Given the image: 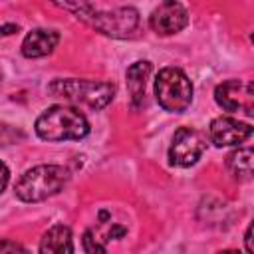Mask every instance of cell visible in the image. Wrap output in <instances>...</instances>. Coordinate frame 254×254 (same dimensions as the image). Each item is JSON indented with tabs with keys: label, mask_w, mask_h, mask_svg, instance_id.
I'll use <instances>...</instances> for the list:
<instances>
[{
	"label": "cell",
	"mask_w": 254,
	"mask_h": 254,
	"mask_svg": "<svg viewBox=\"0 0 254 254\" xmlns=\"http://www.w3.org/2000/svg\"><path fill=\"white\" fill-rule=\"evenodd\" d=\"M22 139H24V133H22L18 127L0 121V147L14 145V143H18V141H22Z\"/></svg>",
	"instance_id": "5bb4252c"
},
{
	"label": "cell",
	"mask_w": 254,
	"mask_h": 254,
	"mask_svg": "<svg viewBox=\"0 0 254 254\" xmlns=\"http://www.w3.org/2000/svg\"><path fill=\"white\" fill-rule=\"evenodd\" d=\"M0 252H26V248L20 246V244L14 242V240L2 238V240H0Z\"/></svg>",
	"instance_id": "2e32d148"
},
{
	"label": "cell",
	"mask_w": 254,
	"mask_h": 254,
	"mask_svg": "<svg viewBox=\"0 0 254 254\" xmlns=\"http://www.w3.org/2000/svg\"><path fill=\"white\" fill-rule=\"evenodd\" d=\"M151 62L147 60H141V62H135L127 67V89H129V95H131V105L133 109H139L143 103H145V85H147V79L151 75Z\"/></svg>",
	"instance_id": "8fae6325"
},
{
	"label": "cell",
	"mask_w": 254,
	"mask_h": 254,
	"mask_svg": "<svg viewBox=\"0 0 254 254\" xmlns=\"http://www.w3.org/2000/svg\"><path fill=\"white\" fill-rule=\"evenodd\" d=\"M216 103L226 111H246L252 115V101H254V85L252 81L244 83L240 79H226L216 85L214 89Z\"/></svg>",
	"instance_id": "52a82bcc"
},
{
	"label": "cell",
	"mask_w": 254,
	"mask_h": 254,
	"mask_svg": "<svg viewBox=\"0 0 254 254\" xmlns=\"http://www.w3.org/2000/svg\"><path fill=\"white\" fill-rule=\"evenodd\" d=\"M60 42V34L56 30L36 28L22 42V54L26 58H44L50 56Z\"/></svg>",
	"instance_id": "30bf717a"
},
{
	"label": "cell",
	"mask_w": 254,
	"mask_h": 254,
	"mask_svg": "<svg viewBox=\"0 0 254 254\" xmlns=\"http://www.w3.org/2000/svg\"><path fill=\"white\" fill-rule=\"evenodd\" d=\"M125 228L123 226H119V224H113L111 226V230H109V234H107V238H121V236H125Z\"/></svg>",
	"instance_id": "ac0fdd59"
},
{
	"label": "cell",
	"mask_w": 254,
	"mask_h": 254,
	"mask_svg": "<svg viewBox=\"0 0 254 254\" xmlns=\"http://www.w3.org/2000/svg\"><path fill=\"white\" fill-rule=\"evenodd\" d=\"M244 242H246V252H254V246H252V224H248L246 228V234H244Z\"/></svg>",
	"instance_id": "d6986e66"
},
{
	"label": "cell",
	"mask_w": 254,
	"mask_h": 254,
	"mask_svg": "<svg viewBox=\"0 0 254 254\" xmlns=\"http://www.w3.org/2000/svg\"><path fill=\"white\" fill-rule=\"evenodd\" d=\"M204 149H206V139L202 137L200 131L192 127H179L169 147V159L173 165L190 167L200 159Z\"/></svg>",
	"instance_id": "8992f818"
},
{
	"label": "cell",
	"mask_w": 254,
	"mask_h": 254,
	"mask_svg": "<svg viewBox=\"0 0 254 254\" xmlns=\"http://www.w3.org/2000/svg\"><path fill=\"white\" fill-rule=\"evenodd\" d=\"M36 133L50 143L79 141L89 133V121L73 107L52 105L36 119Z\"/></svg>",
	"instance_id": "7a4b0ae2"
},
{
	"label": "cell",
	"mask_w": 254,
	"mask_h": 254,
	"mask_svg": "<svg viewBox=\"0 0 254 254\" xmlns=\"http://www.w3.org/2000/svg\"><path fill=\"white\" fill-rule=\"evenodd\" d=\"M8 181H10V171H8L6 163H4V161H0V192L6 189Z\"/></svg>",
	"instance_id": "e0dca14e"
},
{
	"label": "cell",
	"mask_w": 254,
	"mask_h": 254,
	"mask_svg": "<svg viewBox=\"0 0 254 254\" xmlns=\"http://www.w3.org/2000/svg\"><path fill=\"white\" fill-rule=\"evenodd\" d=\"M252 149L250 147H238L226 157V167L232 173L234 179L238 181H250L252 179Z\"/></svg>",
	"instance_id": "4fadbf2b"
},
{
	"label": "cell",
	"mask_w": 254,
	"mask_h": 254,
	"mask_svg": "<svg viewBox=\"0 0 254 254\" xmlns=\"http://www.w3.org/2000/svg\"><path fill=\"white\" fill-rule=\"evenodd\" d=\"M40 252H54V254H64V252H73V242H71V230L65 224H54L40 242Z\"/></svg>",
	"instance_id": "7c38bea8"
},
{
	"label": "cell",
	"mask_w": 254,
	"mask_h": 254,
	"mask_svg": "<svg viewBox=\"0 0 254 254\" xmlns=\"http://www.w3.org/2000/svg\"><path fill=\"white\" fill-rule=\"evenodd\" d=\"M48 93L52 97H62L65 101L87 105L89 109L99 111L107 107L115 97V85L109 81L65 77V79H54L48 85Z\"/></svg>",
	"instance_id": "277c9868"
},
{
	"label": "cell",
	"mask_w": 254,
	"mask_h": 254,
	"mask_svg": "<svg viewBox=\"0 0 254 254\" xmlns=\"http://www.w3.org/2000/svg\"><path fill=\"white\" fill-rule=\"evenodd\" d=\"M54 4L75 14L77 20L93 28L95 32L109 38H133L141 26V16L137 8L121 6L115 10H93L87 0H52Z\"/></svg>",
	"instance_id": "6da1fadb"
},
{
	"label": "cell",
	"mask_w": 254,
	"mask_h": 254,
	"mask_svg": "<svg viewBox=\"0 0 254 254\" xmlns=\"http://www.w3.org/2000/svg\"><path fill=\"white\" fill-rule=\"evenodd\" d=\"M69 181V171L62 165H38L28 169L16 183L14 192L24 202H40L58 194Z\"/></svg>",
	"instance_id": "3957f363"
},
{
	"label": "cell",
	"mask_w": 254,
	"mask_h": 254,
	"mask_svg": "<svg viewBox=\"0 0 254 254\" xmlns=\"http://www.w3.org/2000/svg\"><path fill=\"white\" fill-rule=\"evenodd\" d=\"M189 24L187 8L177 0L161 2L149 16V26L159 36H173Z\"/></svg>",
	"instance_id": "ba28073f"
},
{
	"label": "cell",
	"mask_w": 254,
	"mask_h": 254,
	"mask_svg": "<svg viewBox=\"0 0 254 254\" xmlns=\"http://www.w3.org/2000/svg\"><path fill=\"white\" fill-rule=\"evenodd\" d=\"M155 97L169 113H183L192 101V83L179 67H163L155 79Z\"/></svg>",
	"instance_id": "5b68a950"
},
{
	"label": "cell",
	"mask_w": 254,
	"mask_h": 254,
	"mask_svg": "<svg viewBox=\"0 0 254 254\" xmlns=\"http://www.w3.org/2000/svg\"><path fill=\"white\" fill-rule=\"evenodd\" d=\"M252 131L250 123H242L234 117H216L208 127V137L216 147H240L252 137Z\"/></svg>",
	"instance_id": "9c48e42d"
},
{
	"label": "cell",
	"mask_w": 254,
	"mask_h": 254,
	"mask_svg": "<svg viewBox=\"0 0 254 254\" xmlns=\"http://www.w3.org/2000/svg\"><path fill=\"white\" fill-rule=\"evenodd\" d=\"M83 250L85 252H105V246L103 244H97V240L93 238V232L91 230H85L83 232Z\"/></svg>",
	"instance_id": "9a60e30c"
},
{
	"label": "cell",
	"mask_w": 254,
	"mask_h": 254,
	"mask_svg": "<svg viewBox=\"0 0 254 254\" xmlns=\"http://www.w3.org/2000/svg\"><path fill=\"white\" fill-rule=\"evenodd\" d=\"M14 32H18V26L16 24H4V26H0V34L2 36H12Z\"/></svg>",
	"instance_id": "ffe728a7"
}]
</instances>
